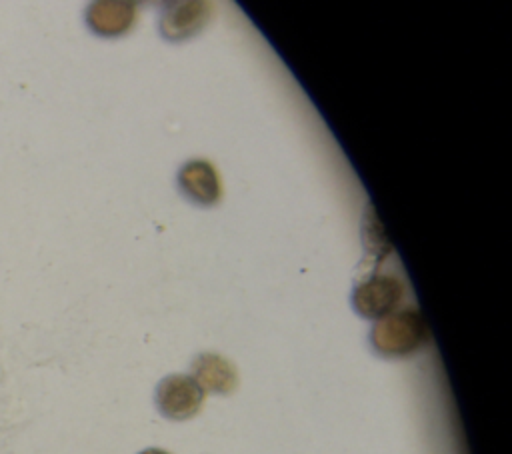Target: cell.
Listing matches in <instances>:
<instances>
[{"label": "cell", "instance_id": "1", "mask_svg": "<svg viewBox=\"0 0 512 454\" xmlns=\"http://www.w3.org/2000/svg\"><path fill=\"white\" fill-rule=\"evenodd\" d=\"M428 340V328L416 308L394 310L376 320L370 332L374 350L386 358H404L420 350Z\"/></svg>", "mask_w": 512, "mask_h": 454}, {"label": "cell", "instance_id": "2", "mask_svg": "<svg viewBox=\"0 0 512 454\" xmlns=\"http://www.w3.org/2000/svg\"><path fill=\"white\" fill-rule=\"evenodd\" d=\"M404 296V284L394 274H370L356 284L352 304L364 318L380 320L394 312Z\"/></svg>", "mask_w": 512, "mask_h": 454}, {"label": "cell", "instance_id": "3", "mask_svg": "<svg viewBox=\"0 0 512 454\" xmlns=\"http://www.w3.org/2000/svg\"><path fill=\"white\" fill-rule=\"evenodd\" d=\"M204 392L186 374L166 376L156 388V406L170 420H188L202 408Z\"/></svg>", "mask_w": 512, "mask_h": 454}, {"label": "cell", "instance_id": "4", "mask_svg": "<svg viewBox=\"0 0 512 454\" xmlns=\"http://www.w3.org/2000/svg\"><path fill=\"white\" fill-rule=\"evenodd\" d=\"M178 184L190 200L202 206H214L222 198L220 176L208 160H188L178 172Z\"/></svg>", "mask_w": 512, "mask_h": 454}, {"label": "cell", "instance_id": "5", "mask_svg": "<svg viewBox=\"0 0 512 454\" xmlns=\"http://www.w3.org/2000/svg\"><path fill=\"white\" fill-rule=\"evenodd\" d=\"M210 10L206 2H168L160 16V30L168 40L190 38L206 24Z\"/></svg>", "mask_w": 512, "mask_h": 454}, {"label": "cell", "instance_id": "6", "mask_svg": "<svg viewBox=\"0 0 512 454\" xmlns=\"http://www.w3.org/2000/svg\"><path fill=\"white\" fill-rule=\"evenodd\" d=\"M192 380L202 388V392L214 394H230L238 386V374L234 364L214 352H204L194 358Z\"/></svg>", "mask_w": 512, "mask_h": 454}, {"label": "cell", "instance_id": "7", "mask_svg": "<svg viewBox=\"0 0 512 454\" xmlns=\"http://www.w3.org/2000/svg\"><path fill=\"white\" fill-rule=\"evenodd\" d=\"M134 2H92L86 10V22L100 36H120L136 22Z\"/></svg>", "mask_w": 512, "mask_h": 454}, {"label": "cell", "instance_id": "8", "mask_svg": "<svg viewBox=\"0 0 512 454\" xmlns=\"http://www.w3.org/2000/svg\"><path fill=\"white\" fill-rule=\"evenodd\" d=\"M364 244L372 254L378 256V260L384 258L386 254H390V250H392V246L384 234V228L380 226L372 208L366 212V218H364Z\"/></svg>", "mask_w": 512, "mask_h": 454}, {"label": "cell", "instance_id": "9", "mask_svg": "<svg viewBox=\"0 0 512 454\" xmlns=\"http://www.w3.org/2000/svg\"><path fill=\"white\" fill-rule=\"evenodd\" d=\"M140 454H168L166 450H160V448H146L144 452H140Z\"/></svg>", "mask_w": 512, "mask_h": 454}]
</instances>
